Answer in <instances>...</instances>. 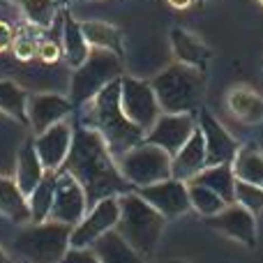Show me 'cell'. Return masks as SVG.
I'll list each match as a JSON object with an SVG mask.
<instances>
[{
    "mask_svg": "<svg viewBox=\"0 0 263 263\" xmlns=\"http://www.w3.org/2000/svg\"><path fill=\"white\" fill-rule=\"evenodd\" d=\"M63 171H67L83 187L88 208H92L102 199L123 196L134 190L120 173L118 159L106 148L104 139L83 125L74 129L72 148L63 164Z\"/></svg>",
    "mask_w": 263,
    "mask_h": 263,
    "instance_id": "cell-1",
    "label": "cell"
},
{
    "mask_svg": "<svg viewBox=\"0 0 263 263\" xmlns=\"http://www.w3.org/2000/svg\"><path fill=\"white\" fill-rule=\"evenodd\" d=\"M120 79L111 81L88 104L81 106V125L97 132L104 139L106 148L111 150V155L116 159H120L127 150L139 145L145 136V132L136 127L123 111V104H120Z\"/></svg>",
    "mask_w": 263,
    "mask_h": 263,
    "instance_id": "cell-2",
    "label": "cell"
},
{
    "mask_svg": "<svg viewBox=\"0 0 263 263\" xmlns=\"http://www.w3.org/2000/svg\"><path fill=\"white\" fill-rule=\"evenodd\" d=\"M150 86L162 114H196L208 88V77L196 67L173 63L150 79Z\"/></svg>",
    "mask_w": 263,
    "mask_h": 263,
    "instance_id": "cell-3",
    "label": "cell"
},
{
    "mask_svg": "<svg viewBox=\"0 0 263 263\" xmlns=\"http://www.w3.org/2000/svg\"><path fill=\"white\" fill-rule=\"evenodd\" d=\"M118 203H120V219L116 224V231L143 259H150L159 245V238H162L166 219L150 203H145L134 190L118 196Z\"/></svg>",
    "mask_w": 263,
    "mask_h": 263,
    "instance_id": "cell-4",
    "label": "cell"
},
{
    "mask_svg": "<svg viewBox=\"0 0 263 263\" xmlns=\"http://www.w3.org/2000/svg\"><path fill=\"white\" fill-rule=\"evenodd\" d=\"M72 227L63 222H28L14 236V250L26 263H60L69 250Z\"/></svg>",
    "mask_w": 263,
    "mask_h": 263,
    "instance_id": "cell-5",
    "label": "cell"
},
{
    "mask_svg": "<svg viewBox=\"0 0 263 263\" xmlns=\"http://www.w3.org/2000/svg\"><path fill=\"white\" fill-rule=\"evenodd\" d=\"M125 77V63L120 55L111 51L90 49L88 58L79 67H74L69 79V102L74 109H81L83 104L92 100L102 88H106L111 81Z\"/></svg>",
    "mask_w": 263,
    "mask_h": 263,
    "instance_id": "cell-6",
    "label": "cell"
},
{
    "mask_svg": "<svg viewBox=\"0 0 263 263\" xmlns=\"http://www.w3.org/2000/svg\"><path fill=\"white\" fill-rule=\"evenodd\" d=\"M118 168L132 187H145L171 178V155L153 143L141 141L118 159Z\"/></svg>",
    "mask_w": 263,
    "mask_h": 263,
    "instance_id": "cell-7",
    "label": "cell"
},
{
    "mask_svg": "<svg viewBox=\"0 0 263 263\" xmlns=\"http://www.w3.org/2000/svg\"><path fill=\"white\" fill-rule=\"evenodd\" d=\"M120 104H123L125 116L143 132H148L162 116V106H159L150 81L136 77L120 79Z\"/></svg>",
    "mask_w": 263,
    "mask_h": 263,
    "instance_id": "cell-8",
    "label": "cell"
},
{
    "mask_svg": "<svg viewBox=\"0 0 263 263\" xmlns=\"http://www.w3.org/2000/svg\"><path fill=\"white\" fill-rule=\"evenodd\" d=\"M120 219V203L118 196H109V199L97 201L92 208H88V213L83 215V219L72 227V236H69V247H92L102 236H106L109 231H114L116 224Z\"/></svg>",
    "mask_w": 263,
    "mask_h": 263,
    "instance_id": "cell-9",
    "label": "cell"
},
{
    "mask_svg": "<svg viewBox=\"0 0 263 263\" xmlns=\"http://www.w3.org/2000/svg\"><path fill=\"white\" fill-rule=\"evenodd\" d=\"M136 194L150 203L164 219H176L192 210L190 194H187V182L176 180V178H166V180L153 182L145 187H136Z\"/></svg>",
    "mask_w": 263,
    "mask_h": 263,
    "instance_id": "cell-10",
    "label": "cell"
},
{
    "mask_svg": "<svg viewBox=\"0 0 263 263\" xmlns=\"http://www.w3.org/2000/svg\"><path fill=\"white\" fill-rule=\"evenodd\" d=\"M196 127L201 129L205 141V164L215 166V164H233L240 143L210 111L201 109L196 111Z\"/></svg>",
    "mask_w": 263,
    "mask_h": 263,
    "instance_id": "cell-11",
    "label": "cell"
},
{
    "mask_svg": "<svg viewBox=\"0 0 263 263\" xmlns=\"http://www.w3.org/2000/svg\"><path fill=\"white\" fill-rule=\"evenodd\" d=\"M88 213V199L83 187L69 176L67 171H55V196L51 217L53 222H63L67 227H77Z\"/></svg>",
    "mask_w": 263,
    "mask_h": 263,
    "instance_id": "cell-12",
    "label": "cell"
},
{
    "mask_svg": "<svg viewBox=\"0 0 263 263\" xmlns=\"http://www.w3.org/2000/svg\"><path fill=\"white\" fill-rule=\"evenodd\" d=\"M194 129H196L194 114H162L157 118V123L145 132L143 141L166 150L173 157V155L190 141Z\"/></svg>",
    "mask_w": 263,
    "mask_h": 263,
    "instance_id": "cell-13",
    "label": "cell"
},
{
    "mask_svg": "<svg viewBox=\"0 0 263 263\" xmlns=\"http://www.w3.org/2000/svg\"><path fill=\"white\" fill-rule=\"evenodd\" d=\"M208 227L219 231L222 236L233 238L240 245L256 247V238H259L256 215H252L240 203H229L222 213H217L215 217H208Z\"/></svg>",
    "mask_w": 263,
    "mask_h": 263,
    "instance_id": "cell-14",
    "label": "cell"
},
{
    "mask_svg": "<svg viewBox=\"0 0 263 263\" xmlns=\"http://www.w3.org/2000/svg\"><path fill=\"white\" fill-rule=\"evenodd\" d=\"M74 139V129L67 123H55L49 129L35 134V150L40 155V162L46 171H60L69 155Z\"/></svg>",
    "mask_w": 263,
    "mask_h": 263,
    "instance_id": "cell-15",
    "label": "cell"
},
{
    "mask_svg": "<svg viewBox=\"0 0 263 263\" xmlns=\"http://www.w3.org/2000/svg\"><path fill=\"white\" fill-rule=\"evenodd\" d=\"M74 111L69 97L55 95V92H42V95L28 97V125L35 134L49 129L51 125L63 123Z\"/></svg>",
    "mask_w": 263,
    "mask_h": 263,
    "instance_id": "cell-16",
    "label": "cell"
},
{
    "mask_svg": "<svg viewBox=\"0 0 263 263\" xmlns=\"http://www.w3.org/2000/svg\"><path fill=\"white\" fill-rule=\"evenodd\" d=\"M205 166H208V164H205V141H203L201 129L196 127L194 134L190 136V141L171 157V178L190 182V180H194Z\"/></svg>",
    "mask_w": 263,
    "mask_h": 263,
    "instance_id": "cell-17",
    "label": "cell"
},
{
    "mask_svg": "<svg viewBox=\"0 0 263 263\" xmlns=\"http://www.w3.org/2000/svg\"><path fill=\"white\" fill-rule=\"evenodd\" d=\"M168 40H171V51H173L176 63L190 65V67H196L201 72H208V63H210L213 51L199 37H194L192 32L182 30V28H173Z\"/></svg>",
    "mask_w": 263,
    "mask_h": 263,
    "instance_id": "cell-18",
    "label": "cell"
},
{
    "mask_svg": "<svg viewBox=\"0 0 263 263\" xmlns=\"http://www.w3.org/2000/svg\"><path fill=\"white\" fill-rule=\"evenodd\" d=\"M44 173H46V168L42 166L40 155L35 150V136H26L16 153V176H14V180H16L18 190L26 196H30L32 190L44 178Z\"/></svg>",
    "mask_w": 263,
    "mask_h": 263,
    "instance_id": "cell-19",
    "label": "cell"
},
{
    "mask_svg": "<svg viewBox=\"0 0 263 263\" xmlns=\"http://www.w3.org/2000/svg\"><path fill=\"white\" fill-rule=\"evenodd\" d=\"M227 109L233 118L242 125H261L263 123V97L247 86H236L227 95Z\"/></svg>",
    "mask_w": 263,
    "mask_h": 263,
    "instance_id": "cell-20",
    "label": "cell"
},
{
    "mask_svg": "<svg viewBox=\"0 0 263 263\" xmlns=\"http://www.w3.org/2000/svg\"><path fill=\"white\" fill-rule=\"evenodd\" d=\"M81 30L86 37L90 49H102V51H111V53L125 58V42H123V30L114 23L106 21H81Z\"/></svg>",
    "mask_w": 263,
    "mask_h": 263,
    "instance_id": "cell-21",
    "label": "cell"
},
{
    "mask_svg": "<svg viewBox=\"0 0 263 263\" xmlns=\"http://www.w3.org/2000/svg\"><path fill=\"white\" fill-rule=\"evenodd\" d=\"M92 252L97 254L100 263H145V259L120 236L118 231H109L92 245Z\"/></svg>",
    "mask_w": 263,
    "mask_h": 263,
    "instance_id": "cell-22",
    "label": "cell"
},
{
    "mask_svg": "<svg viewBox=\"0 0 263 263\" xmlns=\"http://www.w3.org/2000/svg\"><path fill=\"white\" fill-rule=\"evenodd\" d=\"M194 185H203L208 190H213L215 194H219L227 203H236V173H233L231 164H215V166H205L199 176L194 178Z\"/></svg>",
    "mask_w": 263,
    "mask_h": 263,
    "instance_id": "cell-23",
    "label": "cell"
},
{
    "mask_svg": "<svg viewBox=\"0 0 263 263\" xmlns=\"http://www.w3.org/2000/svg\"><path fill=\"white\" fill-rule=\"evenodd\" d=\"M0 215L7 217L14 224L30 222V208H28V196L18 190L14 178L0 176Z\"/></svg>",
    "mask_w": 263,
    "mask_h": 263,
    "instance_id": "cell-24",
    "label": "cell"
},
{
    "mask_svg": "<svg viewBox=\"0 0 263 263\" xmlns=\"http://www.w3.org/2000/svg\"><path fill=\"white\" fill-rule=\"evenodd\" d=\"M12 3L21 9L28 28L37 32L51 30L55 21L63 16V12L58 9V0H12Z\"/></svg>",
    "mask_w": 263,
    "mask_h": 263,
    "instance_id": "cell-25",
    "label": "cell"
},
{
    "mask_svg": "<svg viewBox=\"0 0 263 263\" xmlns=\"http://www.w3.org/2000/svg\"><path fill=\"white\" fill-rule=\"evenodd\" d=\"M63 58L69 67H79L90 53L86 37L81 30V21L69 16V12H63Z\"/></svg>",
    "mask_w": 263,
    "mask_h": 263,
    "instance_id": "cell-26",
    "label": "cell"
},
{
    "mask_svg": "<svg viewBox=\"0 0 263 263\" xmlns=\"http://www.w3.org/2000/svg\"><path fill=\"white\" fill-rule=\"evenodd\" d=\"M231 166H233V173H236L238 180L263 187V153L254 143L240 145V150H238Z\"/></svg>",
    "mask_w": 263,
    "mask_h": 263,
    "instance_id": "cell-27",
    "label": "cell"
},
{
    "mask_svg": "<svg viewBox=\"0 0 263 263\" xmlns=\"http://www.w3.org/2000/svg\"><path fill=\"white\" fill-rule=\"evenodd\" d=\"M28 92L12 79H0V114L28 125Z\"/></svg>",
    "mask_w": 263,
    "mask_h": 263,
    "instance_id": "cell-28",
    "label": "cell"
},
{
    "mask_svg": "<svg viewBox=\"0 0 263 263\" xmlns=\"http://www.w3.org/2000/svg\"><path fill=\"white\" fill-rule=\"evenodd\" d=\"M53 196H55V171H46L40 185L32 190L28 196V208H30V222L40 224L51 217V208H53Z\"/></svg>",
    "mask_w": 263,
    "mask_h": 263,
    "instance_id": "cell-29",
    "label": "cell"
},
{
    "mask_svg": "<svg viewBox=\"0 0 263 263\" xmlns=\"http://www.w3.org/2000/svg\"><path fill=\"white\" fill-rule=\"evenodd\" d=\"M187 194H190L192 210L203 215L205 219L215 217V215L222 213V210L229 205L227 201H224L219 194H215L213 190H208V187H203V185H194V182H187Z\"/></svg>",
    "mask_w": 263,
    "mask_h": 263,
    "instance_id": "cell-30",
    "label": "cell"
},
{
    "mask_svg": "<svg viewBox=\"0 0 263 263\" xmlns=\"http://www.w3.org/2000/svg\"><path fill=\"white\" fill-rule=\"evenodd\" d=\"M236 203L247 208L252 215L263 213V187H256L252 182H236Z\"/></svg>",
    "mask_w": 263,
    "mask_h": 263,
    "instance_id": "cell-31",
    "label": "cell"
},
{
    "mask_svg": "<svg viewBox=\"0 0 263 263\" xmlns=\"http://www.w3.org/2000/svg\"><path fill=\"white\" fill-rule=\"evenodd\" d=\"M37 46H40V42L35 40V35L18 30L12 42V53L18 63H28V60L37 58Z\"/></svg>",
    "mask_w": 263,
    "mask_h": 263,
    "instance_id": "cell-32",
    "label": "cell"
},
{
    "mask_svg": "<svg viewBox=\"0 0 263 263\" xmlns=\"http://www.w3.org/2000/svg\"><path fill=\"white\" fill-rule=\"evenodd\" d=\"M37 58H40L42 63H46V65L58 63V60L63 58V46H60L58 42H53V40H42L40 46H37Z\"/></svg>",
    "mask_w": 263,
    "mask_h": 263,
    "instance_id": "cell-33",
    "label": "cell"
},
{
    "mask_svg": "<svg viewBox=\"0 0 263 263\" xmlns=\"http://www.w3.org/2000/svg\"><path fill=\"white\" fill-rule=\"evenodd\" d=\"M60 263H100V259H97V254L92 252V247H83V250L69 247L67 254L63 256Z\"/></svg>",
    "mask_w": 263,
    "mask_h": 263,
    "instance_id": "cell-34",
    "label": "cell"
},
{
    "mask_svg": "<svg viewBox=\"0 0 263 263\" xmlns=\"http://www.w3.org/2000/svg\"><path fill=\"white\" fill-rule=\"evenodd\" d=\"M14 28L9 26L7 21H0V53L7 49H12V42H14Z\"/></svg>",
    "mask_w": 263,
    "mask_h": 263,
    "instance_id": "cell-35",
    "label": "cell"
},
{
    "mask_svg": "<svg viewBox=\"0 0 263 263\" xmlns=\"http://www.w3.org/2000/svg\"><path fill=\"white\" fill-rule=\"evenodd\" d=\"M171 7H176V9H187V7H192V3L194 0H166Z\"/></svg>",
    "mask_w": 263,
    "mask_h": 263,
    "instance_id": "cell-36",
    "label": "cell"
},
{
    "mask_svg": "<svg viewBox=\"0 0 263 263\" xmlns=\"http://www.w3.org/2000/svg\"><path fill=\"white\" fill-rule=\"evenodd\" d=\"M0 263H14V259L3 250V247H0Z\"/></svg>",
    "mask_w": 263,
    "mask_h": 263,
    "instance_id": "cell-37",
    "label": "cell"
},
{
    "mask_svg": "<svg viewBox=\"0 0 263 263\" xmlns=\"http://www.w3.org/2000/svg\"><path fill=\"white\" fill-rule=\"evenodd\" d=\"M5 3H9V0H0V5H5Z\"/></svg>",
    "mask_w": 263,
    "mask_h": 263,
    "instance_id": "cell-38",
    "label": "cell"
},
{
    "mask_svg": "<svg viewBox=\"0 0 263 263\" xmlns=\"http://www.w3.org/2000/svg\"><path fill=\"white\" fill-rule=\"evenodd\" d=\"M256 3H259V5H261V7H263V0H256Z\"/></svg>",
    "mask_w": 263,
    "mask_h": 263,
    "instance_id": "cell-39",
    "label": "cell"
}]
</instances>
